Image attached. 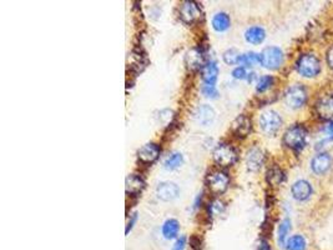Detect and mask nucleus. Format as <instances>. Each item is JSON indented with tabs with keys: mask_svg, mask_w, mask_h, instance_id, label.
Segmentation results:
<instances>
[{
	"mask_svg": "<svg viewBox=\"0 0 333 250\" xmlns=\"http://www.w3.org/2000/svg\"><path fill=\"white\" fill-rule=\"evenodd\" d=\"M194 117L196 119V122L200 123L201 125H208L215 119V111H213V109L210 105L204 104V105H200L195 110Z\"/></svg>",
	"mask_w": 333,
	"mask_h": 250,
	"instance_id": "16",
	"label": "nucleus"
},
{
	"mask_svg": "<svg viewBox=\"0 0 333 250\" xmlns=\"http://www.w3.org/2000/svg\"><path fill=\"white\" fill-rule=\"evenodd\" d=\"M332 99H333V97H332Z\"/></svg>",
	"mask_w": 333,
	"mask_h": 250,
	"instance_id": "38",
	"label": "nucleus"
},
{
	"mask_svg": "<svg viewBox=\"0 0 333 250\" xmlns=\"http://www.w3.org/2000/svg\"><path fill=\"white\" fill-rule=\"evenodd\" d=\"M206 183H207V187L211 192L220 195V194H224L227 190L228 185H230V178L225 171L216 170L208 174Z\"/></svg>",
	"mask_w": 333,
	"mask_h": 250,
	"instance_id": "8",
	"label": "nucleus"
},
{
	"mask_svg": "<svg viewBox=\"0 0 333 250\" xmlns=\"http://www.w3.org/2000/svg\"><path fill=\"white\" fill-rule=\"evenodd\" d=\"M312 193V185L307 180H303V179L293 183V185L291 187V194H292L293 198L298 201H304L307 200V199H310Z\"/></svg>",
	"mask_w": 333,
	"mask_h": 250,
	"instance_id": "10",
	"label": "nucleus"
},
{
	"mask_svg": "<svg viewBox=\"0 0 333 250\" xmlns=\"http://www.w3.org/2000/svg\"><path fill=\"white\" fill-rule=\"evenodd\" d=\"M201 92L206 98H210V99H215V98H217V95H219V92H217L216 86L213 84H204Z\"/></svg>",
	"mask_w": 333,
	"mask_h": 250,
	"instance_id": "30",
	"label": "nucleus"
},
{
	"mask_svg": "<svg viewBox=\"0 0 333 250\" xmlns=\"http://www.w3.org/2000/svg\"><path fill=\"white\" fill-rule=\"evenodd\" d=\"M213 159L220 167H231L237 160V151L228 144L217 145L213 150Z\"/></svg>",
	"mask_w": 333,
	"mask_h": 250,
	"instance_id": "7",
	"label": "nucleus"
},
{
	"mask_svg": "<svg viewBox=\"0 0 333 250\" xmlns=\"http://www.w3.org/2000/svg\"><path fill=\"white\" fill-rule=\"evenodd\" d=\"M258 250H271V246H270V244L267 243L266 240H261V241H259Z\"/></svg>",
	"mask_w": 333,
	"mask_h": 250,
	"instance_id": "36",
	"label": "nucleus"
},
{
	"mask_svg": "<svg viewBox=\"0 0 333 250\" xmlns=\"http://www.w3.org/2000/svg\"><path fill=\"white\" fill-rule=\"evenodd\" d=\"M187 246V239L186 237H180L175 240L174 245L171 246V250H186Z\"/></svg>",
	"mask_w": 333,
	"mask_h": 250,
	"instance_id": "32",
	"label": "nucleus"
},
{
	"mask_svg": "<svg viewBox=\"0 0 333 250\" xmlns=\"http://www.w3.org/2000/svg\"><path fill=\"white\" fill-rule=\"evenodd\" d=\"M332 165V158L329 156V154L327 153H320L312 159L311 162V169L317 175H323L327 171L329 170Z\"/></svg>",
	"mask_w": 333,
	"mask_h": 250,
	"instance_id": "11",
	"label": "nucleus"
},
{
	"mask_svg": "<svg viewBox=\"0 0 333 250\" xmlns=\"http://www.w3.org/2000/svg\"><path fill=\"white\" fill-rule=\"evenodd\" d=\"M232 77L235 78V79H240V80L246 79V80H248V77H250V73L247 72L245 66H237V68L233 69Z\"/></svg>",
	"mask_w": 333,
	"mask_h": 250,
	"instance_id": "31",
	"label": "nucleus"
},
{
	"mask_svg": "<svg viewBox=\"0 0 333 250\" xmlns=\"http://www.w3.org/2000/svg\"><path fill=\"white\" fill-rule=\"evenodd\" d=\"M284 248L287 250H306L307 241L303 235H300V234L292 235V237L289 238Z\"/></svg>",
	"mask_w": 333,
	"mask_h": 250,
	"instance_id": "24",
	"label": "nucleus"
},
{
	"mask_svg": "<svg viewBox=\"0 0 333 250\" xmlns=\"http://www.w3.org/2000/svg\"><path fill=\"white\" fill-rule=\"evenodd\" d=\"M180 233V223L176 219H168L165 223L162 224L161 234L166 240H174V239L179 238Z\"/></svg>",
	"mask_w": 333,
	"mask_h": 250,
	"instance_id": "18",
	"label": "nucleus"
},
{
	"mask_svg": "<svg viewBox=\"0 0 333 250\" xmlns=\"http://www.w3.org/2000/svg\"><path fill=\"white\" fill-rule=\"evenodd\" d=\"M160 148L157 147L156 144L154 143H148V144L142 145L137 151V156L142 163L145 164H151L154 163L155 160H157V158L160 156Z\"/></svg>",
	"mask_w": 333,
	"mask_h": 250,
	"instance_id": "13",
	"label": "nucleus"
},
{
	"mask_svg": "<svg viewBox=\"0 0 333 250\" xmlns=\"http://www.w3.org/2000/svg\"><path fill=\"white\" fill-rule=\"evenodd\" d=\"M186 64L190 69H200L205 65V55L201 49L194 48L186 55Z\"/></svg>",
	"mask_w": 333,
	"mask_h": 250,
	"instance_id": "17",
	"label": "nucleus"
},
{
	"mask_svg": "<svg viewBox=\"0 0 333 250\" xmlns=\"http://www.w3.org/2000/svg\"><path fill=\"white\" fill-rule=\"evenodd\" d=\"M240 64L245 68H250V66H255L256 64H261V55L255 52H248L245 54H241L240 58Z\"/></svg>",
	"mask_w": 333,
	"mask_h": 250,
	"instance_id": "25",
	"label": "nucleus"
},
{
	"mask_svg": "<svg viewBox=\"0 0 333 250\" xmlns=\"http://www.w3.org/2000/svg\"><path fill=\"white\" fill-rule=\"evenodd\" d=\"M291 230V220L289 218L283 219V220L279 223L278 230H277V241L278 245L281 248H284L286 246L287 240H289V233Z\"/></svg>",
	"mask_w": 333,
	"mask_h": 250,
	"instance_id": "22",
	"label": "nucleus"
},
{
	"mask_svg": "<svg viewBox=\"0 0 333 250\" xmlns=\"http://www.w3.org/2000/svg\"><path fill=\"white\" fill-rule=\"evenodd\" d=\"M219 66L217 63L213 60L207 61L205 63V65L201 68V77L205 84H213L215 85L217 78H219Z\"/></svg>",
	"mask_w": 333,
	"mask_h": 250,
	"instance_id": "15",
	"label": "nucleus"
},
{
	"mask_svg": "<svg viewBox=\"0 0 333 250\" xmlns=\"http://www.w3.org/2000/svg\"><path fill=\"white\" fill-rule=\"evenodd\" d=\"M273 83H275V79H273L272 75H264L257 80V85H256V90L258 93H265L269 89L272 88Z\"/></svg>",
	"mask_w": 333,
	"mask_h": 250,
	"instance_id": "29",
	"label": "nucleus"
},
{
	"mask_svg": "<svg viewBox=\"0 0 333 250\" xmlns=\"http://www.w3.org/2000/svg\"><path fill=\"white\" fill-rule=\"evenodd\" d=\"M252 130V123L246 115H239L232 123V131L236 137L246 138Z\"/></svg>",
	"mask_w": 333,
	"mask_h": 250,
	"instance_id": "14",
	"label": "nucleus"
},
{
	"mask_svg": "<svg viewBox=\"0 0 333 250\" xmlns=\"http://www.w3.org/2000/svg\"><path fill=\"white\" fill-rule=\"evenodd\" d=\"M136 220H137V214H136V213H134V214H132V215H130V219H129L128 224H126V229H125L126 235L129 234L130 230H131L132 226L135 225V223H136Z\"/></svg>",
	"mask_w": 333,
	"mask_h": 250,
	"instance_id": "33",
	"label": "nucleus"
},
{
	"mask_svg": "<svg viewBox=\"0 0 333 250\" xmlns=\"http://www.w3.org/2000/svg\"><path fill=\"white\" fill-rule=\"evenodd\" d=\"M296 69L303 78H315L321 73V63L316 55L303 54L298 58Z\"/></svg>",
	"mask_w": 333,
	"mask_h": 250,
	"instance_id": "2",
	"label": "nucleus"
},
{
	"mask_svg": "<svg viewBox=\"0 0 333 250\" xmlns=\"http://www.w3.org/2000/svg\"><path fill=\"white\" fill-rule=\"evenodd\" d=\"M265 163L264 151L257 147L251 148L247 151L246 155V165L247 169L250 171H258Z\"/></svg>",
	"mask_w": 333,
	"mask_h": 250,
	"instance_id": "12",
	"label": "nucleus"
},
{
	"mask_svg": "<svg viewBox=\"0 0 333 250\" xmlns=\"http://www.w3.org/2000/svg\"><path fill=\"white\" fill-rule=\"evenodd\" d=\"M265 38H266V32L262 27H250L245 32V39L247 40V43L253 44V46L261 44Z\"/></svg>",
	"mask_w": 333,
	"mask_h": 250,
	"instance_id": "20",
	"label": "nucleus"
},
{
	"mask_svg": "<svg viewBox=\"0 0 333 250\" xmlns=\"http://www.w3.org/2000/svg\"><path fill=\"white\" fill-rule=\"evenodd\" d=\"M212 28L216 30L217 33H224L230 28L231 25V19L228 16V14L224 12L216 13L212 18Z\"/></svg>",
	"mask_w": 333,
	"mask_h": 250,
	"instance_id": "21",
	"label": "nucleus"
},
{
	"mask_svg": "<svg viewBox=\"0 0 333 250\" xmlns=\"http://www.w3.org/2000/svg\"><path fill=\"white\" fill-rule=\"evenodd\" d=\"M179 15L181 20L186 24H194L202 16L201 7L194 0L182 2L179 8Z\"/></svg>",
	"mask_w": 333,
	"mask_h": 250,
	"instance_id": "6",
	"label": "nucleus"
},
{
	"mask_svg": "<svg viewBox=\"0 0 333 250\" xmlns=\"http://www.w3.org/2000/svg\"><path fill=\"white\" fill-rule=\"evenodd\" d=\"M261 65L266 69L277 70L283 64V52L277 47H269L262 50Z\"/></svg>",
	"mask_w": 333,
	"mask_h": 250,
	"instance_id": "3",
	"label": "nucleus"
},
{
	"mask_svg": "<svg viewBox=\"0 0 333 250\" xmlns=\"http://www.w3.org/2000/svg\"><path fill=\"white\" fill-rule=\"evenodd\" d=\"M307 140V129L301 124L290 126L283 135V144L293 150H301L304 148Z\"/></svg>",
	"mask_w": 333,
	"mask_h": 250,
	"instance_id": "1",
	"label": "nucleus"
},
{
	"mask_svg": "<svg viewBox=\"0 0 333 250\" xmlns=\"http://www.w3.org/2000/svg\"><path fill=\"white\" fill-rule=\"evenodd\" d=\"M183 163V156L181 153H172L163 162V167L168 170H175L180 168Z\"/></svg>",
	"mask_w": 333,
	"mask_h": 250,
	"instance_id": "26",
	"label": "nucleus"
},
{
	"mask_svg": "<svg viewBox=\"0 0 333 250\" xmlns=\"http://www.w3.org/2000/svg\"><path fill=\"white\" fill-rule=\"evenodd\" d=\"M190 250H201V244H200V239L193 238L190 240Z\"/></svg>",
	"mask_w": 333,
	"mask_h": 250,
	"instance_id": "34",
	"label": "nucleus"
},
{
	"mask_svg": "<svg viewBox=\"0 0 333 250\" xmlns=\"http://www.w3.org/2000/svg\"><path fill=\"white\" fill-rule=\"evenodd\" d=\"M240 58H241V54H240L239 50L236 49H228L226 50L222 55V59L227 65H236V64H240Z\"/></svg>",
	"mask_w": 333,
	"mask_h": 250,
	"instance_id": "28",
	"label": "nucleus"
},
{
	"mask_svg": "<svg viewBox=\"0 0 333 250\" xmlns=\"http://www.w3.org/2000/svg\"><path fill=\"white\" fill-rule=\"evenodd\" d=\"M267 181L272 185H278L284 180L283 171L279 169L278 167H272L267 171Z\"/></svg>",
	"mask_w": 333,
	"mask_h": 250,
	"instance_id": "27",
	"label": "nucleus"
},
{
	"mask_svg": "<svg viewBox=\"0 0 333 250\" xmlns=\"http://www.w3.org/2000/svg\"><path fill=\"white\" fill-rule=\"evenodd\" d=\"M327 63H328L329 68L333 70V46L329 48L328 52H327Z\"/></svg>",
	"mask_w": 333,
	"mask_h": 250,
	"instance_id": "35",
	"label": "nucleus"
},
{
	"mask_svg": "<svg viewBox=\"0 0 333 250\" xmlns=\"http://www.w3.org/2000/svg\"><path fill=\"white\" fill-rule=\"evenodd\" d=\"M327 131H328L331 135H333V123H331V124L328 125V128H327Z\"/></svg>",
	"mask_w": 333,
	"mask_h": 250,
	"instance_id": "37",
	"label": "nucleus"
},
{
	"mask_svg": "<svg viewBox=\"0 0 333 250\" xmlns=\"http://www.w3.org/2000/svg\"><path fill=\"white\" fill-rule=\"evenodd\" d=\"M307 102V90L303 85L296 84L284 93V103L292 109H300Z\"/></svg>",
	"mask_w": 333,
	"mask_h": 250,
	"instance_id": "5",
	"label": "nucleus"
},
{
	"mask_svg": "<svg viewBox=\"0 0 333 250\" xmlns=\"http://www.w3.org/2000/svg\"><path fill=\"white\" fill-rule=\"evenodd\" d=\"M317 113L320 117H322L323 119H328V118L333 117V99H323L316 105Z\"/></svg>",
	"mask_w": 333,
	"mask_h": 250,
	"instance_id": "23",
	"label": "nucleus"
},
{
	"mask_svg": "<svg viewBox=\"0 0 333 250\" xmlns=\"http://www.w3.org/2000/svg\"><path fill=\"white\" fill-rule=\"evenodd\" d=\"M282 125V118L277 111L266 110L259 117L261 130L267 135H275Z\"/></svg>",
	"mask_w": 333,
	"mask_h": 250,
	"instance_id": "4",
	"label": "nucleus"
},
{
	"mask_svg": "<svg viewBox=\"0 0 333 250\" xmlns=\"http://www.w3.org/2000/svg\"><path fill=\"white\" fill-rule=\"evenodd\" d=\"M145 188V181L141 178L140 175H136V174H131L126 178L125 181V189L126 193L131 194V195H135V194H139L142 192V189Z\"/></svg>",
	"mask_w": 333,
	"mask_h": 250,
	"instance_id": "19",
	"label": "nucleus"
},
{
	"mask_svg": "<svg viewBox=\"0 0 333 250\" xmlns=\"http://www.w3.org/2000/svg\"><path fill=\"white\" fill-rule=\"evenodd\" d=\"M157 198L163 201L175 200L180 195V189L175 183L172 181H163L160 183L156 188Z\"/></svg>",
	"mask_w": 333,
	"mask_h": 250,
	"instance_id": "9",
	"label": "nucleus"
}]
</instances>
